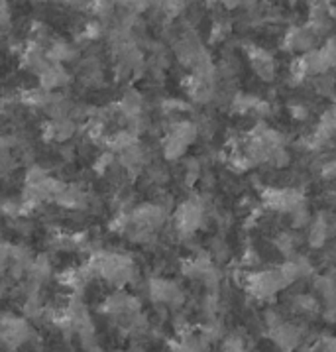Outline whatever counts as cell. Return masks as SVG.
I'll return each mask as SVG.
<instances>
[{
    "mask_svg": "<svg viewBox=\"0 0 336 352\" xmlns=\"http://www.w3.org/2000/svg\"><path fill=\"white\" fill-rule=\"evenodd\" d=\"M87 266L93 272L95 278L98 276L114 287H124L130 282H134V278H136L134 262L122 254L102 252L100 250V252H95L89 258Z\"/></svg>",
    "mask_w": 336,
    "mask_h": 352,
    "instance_id": "1",
    "label": "cell"
},
{
    "mask_svg": "<svg viewBox=\"0 0 336 352\" xmlns=\"http://www.w3.org/2000/svg\"><path fill=\"white\" fill-rule=\"evenodd\" d=\"M291 283L283 276L280 268L276 270H262V272H252L246 276V289L252 294L256 299L267 301L276 297L281 289L289 287Z\"/></svg>",
    "mask_w": 336,
    "mask_h": 352,
    "instance_id": "2",
    "label": "cell"
},
{
    "mask_svg": "<svg viewBox=\"0 0 336 352\" xmlns=\"http://www.w3.org/2000/svg\"><path fill=\"white\" fill-rule=\"evenodd\" d=\"M199 128L189 122V120H179L173 126L169 128V132L166 134L164 140V155L166 160H179L181 155H185L187 148L197 140Z\"/></svg>",
    "mask_w": 336,
    "mask_h": 352,
    "instance_id": "3",
    "label": "cell"
},
{
    "mask_svg": "<svg viewBox=\"0 0 336 352\" xmlns=\"http://www.w3.org/2000/svg\"><path fill=\"white\" fill-rule=\"evenodd\" d=\"M262 203L269 211L291 212L305 207V199L297 189H281V187H267L262 191Z\"/></svg>",
    "mask_w": 336,
    "mask_h": 352,
    "instance_id": "4",
    "label": "cell"
},
{
    "mask_svg": "<svg viewBox=\"0 0 336 352\" xmlns=\"http://www.w3.org/2000/svg\"><path fill=\"white\" fill-rule=\"evenodd\" d=\"M36 337L28 323V317H16V315H4L2 317V342L6 349H20L22 344L32 342Z\"/></svg>",
    "mask_w": 336,
    "mask_h": 352,
    "instance_id": "5",
    "label": "cell"
},
{
    "mask_svg": "<svg viewBox=\"0 0 336 352\" xmlns=\"http://www.w3.org/2000/svg\"><path fill=\"white\" fill-rule=\"evenodd\" d=\"M173 223H175V228L189 236L193 234L195 230H199L203 223H205V207L199 203V201H185L177 207V211L173 214Z\"/></svg>",
    "mask_w": 336,
    "mask_h": 352,
    "instance_id": "6",
    "label": "cell"
},
{
    "mask_svg": "<svg viewBox=\"0 0 336 352\" xmlns=\"http://www.w3.org/2000/svg\"><path fill=\"white\" fill-rule=\"evenodd\" d=\"M166 217H168V211L164 207L154 205V203H146V205H140L130 212V226H134L138 230L152 232L154 228L166 223Z\"/></svg>",
    "mask_w": 336,
    "mask_h": 352,
    "instance_id": "7",
    "label": "cell"
},
{
    "mask_svg": "<svg viewBox=\"0 0 336 352\" xmlns=\"http://www.w3.org/2000/svg\"><path fill=\"white\" fill-rule=\"evenodd\" d=\"M148 294L154 303H164V305H181L185 299L179 283L166 278H152L148 283Z\"/></svg>",
    "mask_w": 336,
    "mask_h": 352,
    "instance_id": "8",
    "label": "cell"
},
{
    "mask_svg": "<svg viewBox=\"0 0 336 352\" xmlns=\"http://www.w3.org/2000/svg\"><path fill=\"white\" fill-rule=\"evenodd\" d=\"M317 34L309 26H301V28H291L285 38H283V47L291 54H301L305 56L309 52L315 50V43H317Z\"/></svg>",
    "mask_w": 336,
    "mask_h": 352,
    "instance_id": "9",
    "label": "cell"
},
{
    "mask_svg": "<svg viewBox=\"0 0 336 352\" xmlns=\"http://www.w3.org/2000/svg\"><path fill=\"white\" fill-rule=\"evenodd\" d=\"M269 340L280 349L281 352H293L301 344V331L291 323H283L269 329Z\"/></svg>",
    "mask_w": 336,
    "mask_h": 352,
    "instance_id": "10",
    "label": "cell"
},
{
    "mask_svg": "<svg viewBox=\"0 0 336 352\" xmlns=\"http://www.w3.org/2000/svg\"><path fill=\"white\" fill-rule=\"evenodd\" d=\"M248 56H250L254 73L262 81H271L276 77V61H273V57L269 56L266 50H260V47H254L252 45L248 50Z\"/></svg>",
    "mask_w": 336,
    "mask_h": 352,
    "instance_id": "11",
    "label": "cell"
},
{
    "mask_svg": "<svg viewBox=\"0 0 336 352\" xmlns=\"http://www.w3.org/2000/svg\"><path fill=\"white\" fill-rule=\"evenodd\" d=\"M75 130H77V126H75L71 116H67V118H52L45 124V138L56 142H65L75 134Z\"/></svg>",
    "mask_w": 336,
    "mask_h": 352,
    "instance_id": "12",
    "label": "cell"
},
{
    "mask_svg": "<svg viewBox=\"0 0 336 352\" xmlns=\"http://www.w3.org/2000/svg\"><path fill=\"white\" fill-rule=\"evenodd\" d=\"M57 205L65 207V209H71V211H81L87 207L89 203V197L85 193L81 187L77 185H65V189L61 191V195L57 197Z\"/></svg>",
    "mask_w": 336,
    "mask_h": 352,
    "instance_id": "13",
    "label": "cell"
},
{
    "mask_svg": "<svg viewBox=\"0 0 336 352\" xmlns=\"http://www.w3.org/2000/svg\"><path fill=\"white\" fill-rule=\"evenodd\" d=\"M67 81H69V75L59 63H52L40 75V83H42V89H45V91H54V89H59V87H65Z\"/></svg>",
    "mask_w": 336,
    "mask_h": 352,
    "instance_id": "14",
    "label": "cell"
},
{
    "mask_svg": "<svg viewBox=\"0 0 336 352\" xmlns=\"http://www.w3.org/2000/svg\"><path fill=\"white\" fill-rule=\"evenodd\" d=\"M331 236V223L324 221V219H317L313 225H311V230H309V242L313 248H321L326 244V240Z\"/></svg>",
    "mask_w": 336,
    "mask_h": 352,
    "instance_id": "15",
    "label": "cell"
},
{
    "mask_svg": "<svg viewBox=\"0 0 336 352\" xmlns=\"http://www.w3.org/2000/svg\"><path fill=\"white\" fill-rule=\"evenodd\" d=\"M47 57L52 63H65L75 57V50L71 47L67 42H54L49 47H47Z\"/></svg>",
    "mask_w": 336,
    "mask_h": 352,
    "instance_id": "16",
    "label": "cell"
},
{
    "mask_svg": "<svg viewBox=\"0 0 336 352\" xmlns=\"http://www.w3.org/2000/svg\"><path fill=\"white\" fill-rule=\"evenodd\" d=\"M295 311L299 313H305V315H313L319 311V299L315 296H309V294H299L293 299Z\"/></svg>",
    "mask_w": 336,
    "mask_h": 352,
    "instance_id": "17",
    "label": "cell"
},
{
    "mask_svg": "<svg viewBox=\"0 0 336 352\" xmlns=\"http://www.w3.org/2000/svg\"><path fill=\"white\" fill-rule=\"evenodd\" d=\"M159 8L168 18H175L185 10V0H161Z\"/></svg>",
    "mask_w": 336,
    "mask_h": 352,
    "instance_id": "18",
    "label": "cell"
},
{
    "mask_svg": "<svg viewBox=\"0 0 336 352\" xmlns=\"http://www.w3.org/2000/svg\"><path fill=\"white\" fill-rule=\"evenodd\" d=\"M223 352H246L244 340L236 335H230L223 340Z\"/></svg>",
    "mask_w": 336,
    "mask_h": 352,
    "instance_id": "19",
    "label": "cell"
},
{
    "mask_svg": "<svg viewBox=\"0 0 336 352\" xmlns=\"http://www.w3.org/2000/svg\"><path fill=\"white\" fill-rule=\"evenodd\" d=\"M324 319L336 324V299H333V301H328V303H326V309H324Z\"/></svg>",
    "mask_w": 336,
    "mask_h": 352,
    "instance_id": "20",
    "label": "cell"
},
{
    "mask_svg": "<svg viewBox=\"0 0 336 352\" xmlns=\"http://www.w3.org/2000/svg\"><path fill=\"white\" fill-rule=\"evenodd\" d=\"M291 114H293V118H297V120H305L309 113L303 104H293V107H291Z\"/></svg>",
    "mask_w": 336,
    "mask_h": 352,
    "instance_id": "21",
    "label": "cell"
}]
</instances>
